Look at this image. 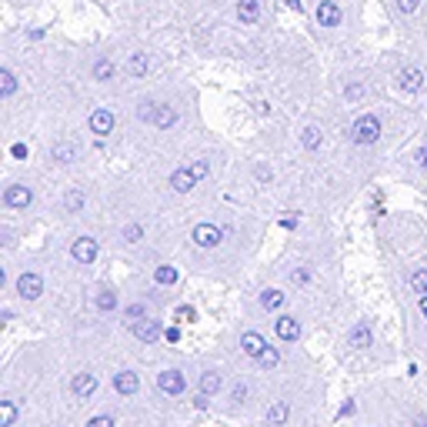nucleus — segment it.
Masks as SVG:
<instances>
[{
	"label": "nucleus",
	"mask_w": 427,
	"mask_h": 427,
	"mask_svg": "<svg viewBox=\"0 0 427 427\" xmlns=\"http://www.w3.org/2000/svg\"><path fill=\"white\" fill-rule=\"evenodd\" d=\"M371 341H374V327L367 324V321H361V324H354L351 330H347V344L357 347V351L371 347Z\"/></svg>",
	"instance_id": "nucleus-1"
},
{
	"label": "nucleus",
	"mask_w": 427,
	"mask_h": 427,
	"mask_svg": "<svg viewBox=\"0 0 427 427\" xmlns=\"http://www.w3.org/2000/svg\"><path fill=\"white\" fill-rule=\"evenodd\" d=\"M40 291H44V280H40L37 274H24L21 280H17V294H21L24 301H37Z\"/></svg>",
	"instance_id": "nucleus-2"
},
{
	"label": "nucleus",
	"mask_w": 427,
	"mask_h": 427,
	"mask_svg": "<svg viewBox=\"0 0 427 427\" xmlns=\"http://www.w3.org/2000/svg\"><path fill=\"white\" fill-rule=\"evenodd\" d=\"M377 134H380V124H377L374 117H364V121H357V127H354V141L357 144H374Z\"/></svg>",
	"instance_id": "nucleus-3"
},
{
	"label": "nucleus",
	"mask_w": 427,
	"mask_h": 427,
	"mask_svg": "<svg viewBox=\"0 0 427 427\" xmlns=\"http://www.w3.org/2000/svg\"><path fill=\"white\" fill-rule=\"evenodd\" d=\"M130 330H134V337H137V341H144V344H151V341H160V321H151V317L137 321V324L130 327Z\"/></svg>",
	"instance_id": "nucleus-4"
},
{
	"label": "nucleus",
	"mask_w": 427,
	"mask_h": 427,
	"mask_svg": "<svg viewBox=\"0 0 427 427\" xmlns=\"http://www.w3.org/2000/svg\"><path fill=\"white\" fill-rule=\"evenodd\" d=\"M157 387L164 391V394H180L184 387H187V380L180 371H164V374H157Z\"/></svg>",
	"instance_id": "nucleus-5"
},
{
	"label": "nucleus",
	"mask_w": 427,
	"mask_h": 427,
	"mask_svg": "<svg viewBox=\"0 0 427 427\" xmlns=\"http://www.w3.org/2000/svg\"><path fill=\"white\" fill-rule=\"evenodd\" d=\"M71 254H74V260H80V264H94V257H97V241L80 237L74 247H71Z\"/></svg>",
	"instance_id": "nucleus-6"
},
{
	"label": "nucleus",
	"mask_w": 427,
	"mask_h": 427,
	"mask_svg": "<svg viewBox=\"0 0 427 427\" xmlns=\"http://www.w3.org/2000/svg\"><path fill=\"white\" fill-rule=\"evenodd\" d=\"M241 347H244V354H247V357H254V361H257L260 354L267 351V341H264L260 334H254V330H247V334L241 337Z\"/></svg>",
	"instance_id": "nucleus-7"
},
{
	"label": "nucleus",
	"mask_w": 427,
	"mask_h": 427,
	"mask_svg": "<svg viewBox=\"0 0 427 427\" xmlns=\"http://www.w3.org/2000/svg\"><path fill=\"white\" fill-rule=\"evenodd\" d=\"M114 387H117V394L130 398V394H137V387H141V377L134 374V371H121V374L114 377Z\"/></svg>",
	"instance_id": "nucleus-8"
},
{
	"label": "nucleus",
	"mask_w": 427,
	"mask_h": 427,
	"mask_svg": "<svg viewBox=\"0 0 427 427\" xmlns=\"http://www.w3.org/2000/svg\"><path fill=\"white\" fill-rule=\"evenodd\" d=\"M71 391H74L80 401H84V398H90V394L97 391V377H94V374H77L74 380H71Z\"/></svg>",
	"instance_id": "nucleus-9"
},
{
	"label": "nucleus",
	"mask_w": 427,
	"mask_h": 427,
	"mask_svg": "<svg viewBox=\"0 0 427 427\" xmlns=\"http://www.w3.org/2000/svg\"><path fill=\"white\" fill-rule=\"evenodd\" d=\"M274 327H277V337H280V341H297V337H301V324H297L294 317H287V314L277 317Z\"/></svg>",
	"instance_id": "nucleus-10"
},
{
	"label": "nucleus",
	"mask_w": 427,
	"mask_h": 427,
	"mask_svg": "<svg viewBox=\"0 0 427 427\" xmlns=\"http://www.w3.org/2000/svg\"><path fill=\"white\" fill-rule=\"evenodd\" d=\"M194 241H197L201 247H214V244H221V230L210 224H197L194 227Z\"/></svg>",
	"instance_id": "nucleus-11"
},
{
	"label": "nucleus",
	"mask_w": 427,
	"mask_h": 427,
	"mask_svg": "<svg viewBox=\"0 0 427 427\" xmlns=\"http://www.w3.org/2000/svg\"><path fill=\"white\" fill-rule=\"evenodd\" d=\"M3 201H7V207H27L30 204V191L27 187H7Z\"/></svg>",
	"instance_id": "nucleus-12"
},
{
	"label": "nucleus",
	"mask_w": 427,
	"mask_h": 427,
	"mask_svg": "<svg viewBox=\"0 0 427 427\" xmlns=\"http://www.w3.org/2000/svg\"><path fill=\"white\" fill-rule=\"evenodd\" d=\"M221 387H224V377L217 374V371H207V374L201 377V391H204V394H217Z\"/></svg>",
	"instance_id": "nucleus-13"
},
{
	"label": "nucleus",
	"mask_w": 427,
	"mask_h": 427,
	"mask_svg": "<svg viewBox=\"0 0 427 427\" xmlns=\"http://www.w3.org/2000/svg\"><path fill=\"white\" fill-rule=\"evenodd\" d=\"M194 180H197V174H194V171H177V174L171 177L174 191H180V194H184V191H191V187H194Z\"/></svg>",
	"instance_id": "nucleus-14"
},
{
	"label": "nucleus",
	"mask_w": 427,
	"mask_h": 427,
	"mask_svg": "<svg viewBox=\"0 0 427 427\" xmlns=\"http://www.w3.org/2000/svg\"><path fill=\"white\" fill-rule=\"evenodd\" d=\"M287 414H291V407H287V401H277L271 411H267V424H274L280 427L284 421H287Z\"/></svg>",
	"instance_id": "nucleus-15"
},
{
	"label": "nucleus",
	"mask_w": 427,
	"mask_h": 427,
	"mask_svg": "<svg viewBox=\"0 0 427 427\" xmlns=\"http://www.w3.org/2000/svg\"><path fill=\"white\" fill-rule=\"evenodd\" d=\"M90 127H94V134H107V130L114 127V117H110V110H97V114L90 117Z\"/></svg>",
	"instance_id": "nucleus-16"
},
{
	"label": "nucleus",
	"mask_w": 427,
	"mask_h": 427,
	"mask_svg": "<svg viewBox=\"0 0 427 427\" xmlns=\"http://www.w3.org/2000/svg\"><path fill=\"white\" fill-rule=\"evenodd\" d=\"M74 157H77L74 144H57V147H53V160H60V164H71Z\"/></svg>",
	"instance_id": "nucleus-17"
},
{
	"label": "nucleus",
	"mask_w": 427,
	"mask_h": 427,
	"mask_svg": "<svg viewBox=\"0 0 427 427\" xmlns=\"http://www.w3.org/2000/svg\"><path fill=\"white\" fill-rule=\"evenodd\" d=\"M280 304H284V294H280V291H264V294H260V307H264V310H274Z\"/></svg>",
	"instance_id": "nucleus-18"
},
{
	"label": "nucleus",
	"mask_w": 427,
	"mask_h": 427,
	"mask_svg": "<svg viewBox=\"0 0 427 427\" xmlns=\"http://www.w3.org/2000/svg\"><path fill=\"white\" fill-rule=\"evenodd\" d=\"M257 364H260L264 371H274L277 364H280V354H277L274 347H267V351H264V354H260V357H257Z\"/></svg>",
	"instance_id": "nucleus-19"
},
{
	"label": "nucleus",
	"mask_w": 427,
	"mask_h": 427,
	"mask_svg": "<svg viewBox=\"0 0 427 427\" xmlns=\"http://www.w3.org/2000/svg\"><path fill=\"white\" fill-rule=\"evenodd\" d=\"M124 317H127V327H134L137 321H144L147 317V310H144V304H130L124 310Z\"/></svg>",
	"instance_id": "nucleus-20"
},
{
	"label": "nucleus",
	"mask_w": 427,
	"mask_h": 427,
	"mask_svg": "<svg viewBox=\"0 0 427 427\" xmlns=\"http://www.w3.org/2000/svg\"><path fill=\"white\" fill-rule=\"evenodd\" d=\"M14 417H17V407H14V401H3V404H0V427H10V424H14Z\"/></svg>",
	"instance_id": "nucleus-21"
},
{
	"label": "nucleus",
	"mask_w": 427,
	"mask_h": 427,
	"mask_svg": "<svg viewBox=\"0 0 427 427\" xmlns=\"http://www.w3.org/2000/svg\"><path fill=\"white\" fill-rule=\"evenodd\" d=\"M411 287H414L417 294H424V297H427V271H414V277H411Z\"/></svg>",
	"instance_id": "nucleus-22"
},
{
	"label": "nucleus",
	"mask_w": 427,
	"mask_h": 427,
	"mask_svg": "<svg viewBox=\"0 0 427 427\" xmlns=\"http://www.w3.org/2000/svg\"><path fill=\"white\" fill-rule=\"evenodd\" d=\"M97 307H101V310H114V307H117V294H110V291H101V297H97Z\"/></svg>",
	"instance_id": "nucleus-23"
},
{
	"label": "nucleus",
	"mask_w": 427,
	"mask_h": 427,
	"mask_svg": "<svg viewBox=\"0 0 427 427\" xmlns=\"http://www.w3.org/2000/svg\"><path fill=\"white\" fill-rule=\"evenodd\" d=\"M401 84L407 90H417V87H421V74H417V71H407V74L401 77Z\"/></svg>",
	"instance_id": "nucleus-24"
},
{
	"label": "nucleus",
	"mask_w": 427,
	"mask_h": 427,
	"mask_svg": "<svg viewBox=\"0 0 427 427\" xmlns=\"http://www.w3.org/2000/svg\"><path fill=\"white\" fill-rule=\"evenodd\" d=\"M174 280H177L174 267H160V271H157V284H174Z\"/></svg>",
	"instance_id": "nucleus-25"
},
{
	"label": "nucleus",
	"mask_w": 427,
	"mask_h": 427,
	"mask_svg": "<svg viewBox=\"0 0 427 427\" xmlns=\"http://www.w3.org/2000/svg\"><path fill=\"white\" fill-rule=\"evenodd\" d=\"M317 141H321V134H317V127H307V130H304V144H307V147L314 151V147H317Z\"/></svg>",
	"instance_id": "nucleus-26"
},
{
	"label": "nucleus",
	"mask_w": 427,
	"mask_h": 427,
	"mask_svg": "<svg viewBox=\"0 0 427 427\" xmlns=\"http://www.w3.org/2000/svg\"><path fill=\"white\" fill-rule=\"evenodd\" d=\"M80 207H84V194H80V191H71V194H67V210H80Z\"/></svg>",
	"instance_id": "nucleus-27"
},
{
	"label": "nucleus",
	"mask_w": 427,
	"mask_h": 427,
	"mask_svg": "<svg viewBox=\"0 0 427 427\" xmlns=\"http://www.w3.org/2000/svg\"><path fill=\"white\" fill-rule=\"evenodd\" d=\"M141 234H144V230H141L137 224L124 227V241H127V244H137V241H141Z\"/></svg>",
	"instance_id": "nucleus-28"
},
{
	"label": "nucleus",
	"mask_w": 427,
	"mask_h": 427,
	"mask_svg": "<svg viewBox=\"0 0 427 427\" xmlns=\"http://www.w3.org/2000/svg\"><path fill=\"white\" fill-rule=\"evenodd\" d=\"M87 427H114V421L101 414V417H90V424H87Z\"/></svg>",
	"instance_id": "nucleus-29"
},
{
	"label": "nucleus",
	"mask_w": 427,
	"mask_h": 427,
	"mask_svg": "<svg viewBox=\"0 0 427 427\" xmlns=\"http://www.w3.org/2000/svg\"><path fill=\"white\" fill-rule=\"evenodd\" d=\"M230 398H234V401L241 404V401H244V398H247V387H244V384H237V387H234V394H230Z\"/></svg>",
	"instance_id": "nucleus-30"
},
{
	"label": "nucleus",
	"mask_w": 427,
	"mask_h": 427,
	"mask_svg": "<svg viewBox=\"0 0 427 427\" xmlns=\"http://www.w3.org/2000/svg\"><path fill=\"white\" fill-rule=\"evenodd\" d=\"M10 90H14V77L3 74V94H10Z\"/></svg>",
	"instance_id": "nucleus-31"
},
{
	"label": "nucleus",
	"mask_w": 427,
	"mask_h": 427,
	"mask_svg": "<svg viewBox=\"0 0 427 427\" xmlns=\"http://www.w3.org/2000/svg\"><path fill=\"white\" fill-rule=\"evenodd\" d=\"M97 77H101V80L103 77H110V64H97Z\"/></svg>",
	"instance_id": "nucleus-32"
},
{
	"label": "nucleus",
	"mask_w": 427,
	"mask_h": 427,
	"mask_svg": "<svg viewBox=\"0 0 427 427\" xmlns=\"http://www.w3.org/2000/svg\"><path fill=\"white\" fill-rule=\"evenodd\" d=\"M421 310H424V317H427V297H421Z\"/></svg>",
	"instance_id": "nucleus-33"
},
{
	"label": "nucleus",
	"mask_w": 427,
	"mask_h": 427,
	"mask_svg": "<svg viewBox=\"0 0 427 427\" xmlns=\"http://www.w3.org/2000/svg\"><path fill=\"white\" fill-rule=\"evenodd\" d=\"M421 160H424V167H427V147H424V151H421Z\"/></svg>",
	"instance_id": "nucleus-34"
},
{
	"label": "nucleus",
	"mask_w": 427,
	"mask_h": 427,
	"mask_svg": "<svg viewBox=\"0 0 427 427\" xmlns=\"http://www.w3.org/2000/svg\"><path fill=\"white\" fill-rule=\"evenodd\" d=\"M424 427H427V424H424Z\"/></svg>",
	"instance_id": "nucleus-35"
}]
</instances>
